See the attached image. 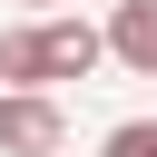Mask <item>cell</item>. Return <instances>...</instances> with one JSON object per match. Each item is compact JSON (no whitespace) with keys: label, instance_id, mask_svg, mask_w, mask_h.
Listing matches in <instances>:
<instances>
[{"label":"cell","instance_id":"cell-1","mask_svg":"<svg viewBox=\"0 0 157 157\" xmlns=\"http://www.w3.org/2000/svg\"><path fill=\"white\" fill-rule=\"evenodd\" d=\"M69 147V118L49 88H0V157H59Z\"/></svg>","mask_w":157,"mask_h":157},{"label":"cell","instance_id":"cell-2","mask_svg":"<svg viewBox=\"0 0 157 157\" xmlns=\"http://www.w3.org/2000/svg\"><path fill=\"white\" fill-rule=\"evenodd\" d=\"M108 59V29H88V20H39V69L49 78H88Z\"/></svg>","mask_w":157,"mask_h":157},{"label":"cell","instance_id":"cell-3","mask_svg":"<svg viewBox=\"0 0 157 157\" xmlns=\"http://www.w3.org/2000/svg\"><path fill=\"white\" fill-rule=\"evenodd\" d=\"M108 59L137 69V78H157V0H118L108 10Z\"/></svg>","mask_w":157,"mask_h":157},{"label":"cell","instance_id":"cell-4","mask_svg":"<svg viewBox=\"0 0 157 157\" xmlns=\"http://www.w3.org/2000/svg\"><path fill=\"white\" fill-rule=\"evenodd\" d=\"M0 78H10V88H49V69H39V29H10V39H0Z\"/></svg>","mask_w":157,"mask_h":157},{"label":"cell","instance_id":"cell-5","mask_svg":"<svg viewBox=\"0 0 157 157\" xmlns=\"http://www.w3.org/2000/svg\"><path fill=\"white\" fill-rule=\"evenodd\" d=\"M98 157H157V118H118Z\"/></svg>","mask_w":157,"mask_h":157}]
</instances>
